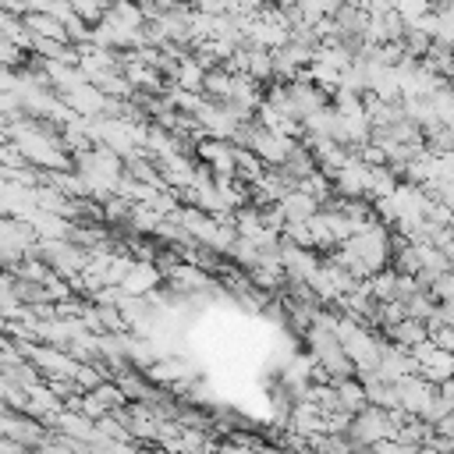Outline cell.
<instances>
[{
  "mask_svg": "<svg viewBox=\"0 0 454 454\" xmlns=\"http://www.w3.org/2000/svg\"><path fill=\"white\" fill-rule=\"evenodd\" d=\"M153 280H156V273L145 266V270H131V273L124 277V287H128V291H149Z\"/></svg>",
  "mask_w": 454,
  "mask_h": 454,
  "instance_id": "6da1fadb",
  "label": "cell"
}]
</instances>
